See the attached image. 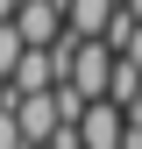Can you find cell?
<instances>
[{
    "label": "cell",
    "mask_w": 142,
    "mask_h": 149,
    "mask_svg": "<svg viewBox=\"0 0 142 149\" xmlns=\"http://www.w3.org/2000/svg\"><path fill=\"white\" fill-rule=\"evenodd\" d=\"M121 135H128V107L121 100H93L78 114V142L85 149H121Z\"/></svg>",
    "instance_id": "1"
},
{
    "label": "cell",
    "mask_w": 142,
    "mask_h": 149,
    "mask_svg": "<svg viewBox=\"0 0 142 149\" xmlns=\"http://www.w3.org/2000/svg\"><path fill=\"white\" fill-rule=\"evenodd\" d=\"M14 22H22L29 43H57V36L71 29V22H64V0H22V14H14Z\"/></svg>",
    "instance_id": "2"
},
{
    "label": "cell",
    "mask_w": 142,
    "mask_h": 149,
    "mask_svg": "<svg viewBox=\"0 0 142 149\" xmlns=\"http://www.w3.org/2000/svg\"><path fill=\"white\" fill-rule=\"evenodd\" d=\"M114 7L121 0H64V22H71V36H106Z\"/></svg>",
    "instance_id": "3"
},
{
    "label": "cell",
    "mask_w": 142,
    "mask_h": 149,
    "mask_svg": "<svg viewBox=\"0 0 142 149\" xmlns=\"http://www.w3.org/2000/svg\"><path fill=\"white\" fill-rule=\"evenodd\" d=\"M135 92H142V64L121 50L114 57V85H106V100H121V107H135Z\"/></svg>",
    "instance_id": "4"
},
{
    "label": "cell",
    "mask_w": 142,
    "mask_h": 149,
    "mask_svg": "<svg viewBox=\"0 0 142 149\" xmlns=\"http://www.w3.org/2000/svg\"><path fill=\"white\" fill-rule=\"evenodd\" d=\"M14 14H22V0H0V22H14Z\"/></svg>",
    "instance_id": "5"
}]
</instances>
